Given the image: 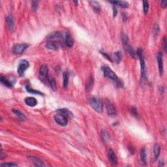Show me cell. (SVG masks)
<instances>
[{"mask_svg": "<svg viewBox=\"0 0 167 167\" xmlns=\"http://www.w3.org/2000/svg\"><path fill=\"white\" fill-rule=\"evenodd\" d=\"M101 134L104 141H105V142H108V141L110 140L109 134H108V133H107L105 130H102Z\"/></svg>", "mask_w": 167, "mask_h": 167, "instance_id": "cell-28", "label": "cell"}, {"mask_svg": "<svg viewBox=\"0 0 167 167\" xmlns=\"http://www.w3.org/2000/svg\"><path fill=\"white\" fill-rule=\"evenodd\" d=\"M159 33V26L157 24H155L154 28H153V33H154L155 36L158 35V33Z\"/></svg>", "mask_w": 167, "mask_h": 167, "instance_id": "cell-33", "label": "cell"}, {"mask_svg": "<svg viewBox=\"0 0 167 167\" xmlns=\"http://www.w3.org/2000/svg\"><path fill=\"white\" fill-rule=\"evenodd\" d=\"M25 103L28 106L31 107H33L37 104V101L35 98L32 97H27L25 99Z\"/></svg>", "mask_w": 167, "mask_h": 167, "instance_id": "cell-14", "label": "cell"}, {"mask_svg": "<svg viewBox=\"0 0 167 167\" xmlns=\"http://www.w3.org/2000/svg\"><path fill=\"white\" fill-rule=\"evenodd\" d=\"M153 153H154L155 159L157 160L159 156L160 153H161V147L158 144H156L154 146V149H153Z\"/></svg>", "mask_w": 167, "mask_h": 167, "instance_id": "cell-21", "label": "cell"}, {"mask_svg": "<svg viewBox=\"0 0 167 167\" xmlns=\"http://www.w3.org/2000/svg\"><path fill=\"white\" fill-rule=\"evenodd\" d=\"M46 47L49 50H57L58 49L59 46H58V44H57L56 43H55V42L50 41L47 43V44H46Z\"/></svg>", "mask_w": 167, "mask_h": 167, "instance_id": "cell-17", "label": "cell"}, {"mask_svg": "<svg viewBox=\"0 0 167 167\" xmlns=\"http://www.w3.org/2000/svg\"><path fill=\"white\" fill-rule=\"evenodd\" d=\"M93 78L92 77H89L88 80V82L86 83V86H85V89H86V91L89 92L92 89V86H93Z\"/></svg>", "mask_w": 167, "mask_h": 167, "instance_id": "cell-25", "label": "cell"}, {"mask_svg": "<svg viewBox=\"0 0 167 167\" xmlns=\"http://www.w3.org/2000/svg\"><path fill=\"white\" fill-rule=\"evenodd\" d=\"M26 90L28 91L29 93H32V94H38V95H43V93H41V92H38V91L36 90H34V89L31 88L29 86V85H27L26 86Z\"/></svg>", "mask_w": 167, "mask_h": 167, "instance_id": "cell-30", "label": "cell"}, {"mask_svg": "<svg viewBox=\"0 0 167 167\" xmlns=\"http://www.w3.org/2000/svg\"><path fill=\"white\" fill-rule=\"evenodd\" d=\"M54 119H55V122H56L58 124H59L61 126H66L67 125L68 120L67 118L65 116L62 114H55L54 116Z\"/></svg>", "mask_w": 167, "mask_h": 167, "instance_id": "cell-6", "label": "cell"}, {"mask_svg": "<svg viewBox=\"0 0 167 167\" xmlns=\"http://www.w3.org/2000/svg\"><path fill=\"white\" fill-rule=\"evenodd\" d=\"M136 54L139 57L140 62V69H141V77L142 80L146 79V64H145L144 58L143 50L141 48H138L136 51Z\"/></svg>", "mask_w": 167, "mask_h": 167, "instance_id": "cell-3", "label": "cell"}, {"mask_svg": "<svg viewBox=\"0 0 167 167\" xmlns=\"http://www.w3.org/2000/svg\"><path fill=\"white\" fill-rule=\"evenodd\" d=\"M140 158H141V161H142V163H143L144 164H146V163H147V154H146L145 148L141 149Z\"/></svg>", "mask_w": 167, "mask_h": 167, "instance_id": "cell-22", "label": "cell"}, {"mask_svg": "<svg viewBox=\"0 0 167 167\" xmlns=\"http://www.w3.org/2000/svg\"><path fill=\"white\" fill-rule=\"evenodd\" d=\"M1 166H18V165L14 163H5L1 164Z\"/></svg>", "mask_w": 167, "mask_h": 167, "instance_id": "cell-31", "label": "cell"}, {"mask_svg": "<svg viewBox=\"0 0 167 167\" xmlns=\"http://www.w3.org/2000/svg\"><path fill=\"white\" fill-rule=\"evenodd\" d=\"M7 25L10 30H13L14 28V22L11 16H9L7 17Z\"/></svg>", "mask_w": 167, "mask_h": 167, "instance_id": "cell-19", "label": "cell"}, {"mask_svg": "<svg viewBox=\"0 0 167 167\" xmlns=\"http://www.w3.org/2000/svg\"><path fill=\"white\" fill-rule=\"evenodd\" d=\"M163 48L165 50V51L166 52V37L164 38L163 39Z\"/></svg>", "mask_w": 167, "mask_h": 167, "instance_id": "cell-36", "label": "cell"}, {"mask_svg": "<svg viewBox=\"0 0 167 167\" xmlns=\"http://www.w3.org/2000/svg\"><path fill=\"white\" fill-rule=\"evenodd\" d=\"M13 112L15 114L18 116V118L20 119H21V120H24V119H25V116H24V114L22 113L20 111L18 110L13 109Z\"/></svg>", "mask_w": 167, "mask_h": 167, "instance_id": "cell-27", "label": "cell"}, {"mask_svg": "<svg viewBox=\"0 0 167 167\" xmlns=\"http://www.w3.org/2000/svg\"><path fill=\"white\" fill-rule=\"evenodd\" d=\"M64 38H65V41L66 45H67L68 47H69V48L73 47V44H74V42H73V39H72L71 36H70V35L69 34V33H68V32L65 33Z\"/></svg>", "mask_w": 167, "mask_h": 167, "instance_id": "cell-12", "label": "cell"}, {"mask_svg": "<svg viewBox=\"0 0 167 167\" xmlns=\"http://www.w3.org/2000/svg\"><path fill=\"white\" fill-rule=\"evenodd\" d=\"M102 69H103L104 76L106 78H108V79H110L111 80L114 82L118 86H122V84L121 83L120 80H119L117 75L115 74L114 72L110 68L108 67V66H104V67H102Z\"/></svg>", "mask_w": 167, "mask_h": 167, "instance_id": "cell-1", "label": "cell"}, {"mask_svg": "<svg viewBox=\"0 0 167 167\" xmlns=\"http://www.w3.org/2000/svg\"><path fill=\"white\" fill-rule=\"evenodd\" d=\"M1 83L3 84L5 86L8 87V88H12L13 87V82L11 81H9L6 77H4L3 76L1 77Z\"/></svg>", "mask_w": 167, "mask_h": 167, "instance_id": "cell-20", "label": "cell"}, {"mask_svg": "<svg viewBox=\"0 0 167 167\" xmlns=\"http://www.w3.org/2000/svg\"><path fill=\"white\" fill-rule=\"evenodd\" d=\"M29 67V63L26 59H22L21 60V62H20L18 65V67L17 72L18 73L20 77H24V72L25 70H26L28 69V67Z\"/></svg>", "mask_w": 167, "mask_h": 167, "instance_id": "cell-5", "label": "cell"}, {"mask_svg": "<svg viewBox=\"0 0 167 167\" xmlns=\"http://www.w3.org/2000/svg\"><path fill=\"white\" fill-rule=\"evenodd\" d=\"M32 9H33V11H36L38 9V4H39L38 1H32Z\"/></svg>", "mask_w": 167, "mask_h": 167, "instance_id": "cell-32", "label": "cell"}, {"mask_svg": "<svg viewBox=\"0 0 167 167\" xmlns=\"http://www.w3.org/2000/svg\"><path fill=\"white\" fill-rule=\"evenodd\" d=\"M28 45L26 44H17L13 47V52L16 54H22L24 52V50L28 48Z\"/></svg>", "mask_w": 167, "mask_h": 167, "instance_id": "cell-8", "label": "cell"}, {"mask_svg": "<svg viewBox=\"0 0 167 167\" xmlns=\"http://www.w3.org/2000/svg\"><path fill=\"white\" fill-rule=\"evenodd\" d=\"M122 40L123 46H124L125 50L133 58H135V52H134L133 49L132 47H131V44H130L129 40L127 35L123 34L122 36Z\"/></svg>", "mask_w": 167, "mask_h": 167, "instance_id": "cell-4", "label": "cell"}, {"mask_svg": "<svg viewBox=\"0 0 167 167\" xmlns=\"http://www.w3.org/2000/svg\"><path fill=\"white\" fill-rule=\"evenodd\" d=\"M48 80L49 82L50 86H51L52 89H53L54 91H56L57 90V84H56V82H55V79H54L53 77H48Z\"/></svg>", "mask_w": 167, "mask_h": 167, "instance_id": "cell-23", "label": "cell"}, {"mask_svg": "<svg viewBox=\"0 0 167 167\" xmlns=\"http://www.w3.org/2000/svg\"><path fill=\"white\" fill-rule=\"evenodd\" d=\"M157 62H158L159 70L161 75L163 73V54L161 53H158L157 55Z\"/></svg>", "mask_w": 167, "mask_h": 167, "instance_id": "cell-9", "label": "cell"}, {"mask_svg": "<svg viewBox=\"0 0 167 167\" xmlns=\"http://www.w3.org/2000/svg\"><path fill=\"white\" fill-rule=\"evenodd\" d=\"M106 108H107V112L109 116H114L117 114V112L116 110V108H114L113 104L109 100L106 101Z\"/></svg>", "mask_w": 167, "mask_h": 167, "instance_id": "cell-7", "label": "cell"}, {"mask_svg": "<svg viewBox=\"0 0 167 167\" xmlns=\"http://www.w3.org/2000/svg\"><path fill=\"white\" fill-rule=\"evenodd\" d=\"M31 161L34 164V165L36 166H44L45 165L43 163V161L40 159L39 158L37 157H29Z\"/></svg>", "mask_w": 167, "mask_h": 167, "instance_id": "cell-13", "label": "cell"}, {"mask_svg": "<svg viewBox=\"0 0 167 167\" xmlns=\"http://www.w3.org/2000/svg\"><path fill=\"white\" fill-rule=\"evenodd\" d=\"M112 59H113L114 60V62H115L116 63H119V62H121V60H122V54L121 52L119 51H118V52H116L114 54V55H113V58H112Z\"/></svg>", "mask_w": 167, "mask_h": 167, "instance_id": "cell-16", "label": "cell"}, {"mask_svg": "<svg viewBox=\"0 0 167 167\" xmlns=\"http://www.w3.org/2000/svg\"><path fill=\"white\" fill-rule=\"evenodd\" d=\"M143 10L144 14H147L149 10V3L148 1H143Z\"/></svg>", "mask_w": 167, "mask_h": 167, "instance_id": "cell-29", "label": "cell"}, {"mask_svg": "<svg viewBox=\"0 0 167 167\" xmlns=\"http://www.w3.org/2000/svg\"><path fill=\"white\" fill-rule=\"evenodd\" d=\"M63 35L62 33L59 32H55L54 33L50 34L47 37V39H60L63 37Z\"/></svg>", "mask_w": 167, "mask_h": 167, "instance_id": "cell-15", "label": "cell"}, {"mask_svg": "<svg viewBox=\"0 0 167 167\" xmlns=\"http://www.w3.org/2000/svg\"><path fill=\"white\" fill-rule=\"evenodd\" d=\"M48 68L47 65H42L39 69V75L41 78H48Z\"/></svg>", "mask_w": 167, "mask_h": 167, "instance_id": "cell-11", "label": "cell"}, {"mask_svg": "<svg viewBox=\"0 0 167 167\" xmlns=\"http://www.w3.org/2000/svg\"><path fill=\"white\" fill-rule=\"evenodd\" d=\"M109 2L122 8H127L129 7V3L126 1H109Z\"/></svg>", "mask_w": 167, "mask_h": 167, "instance_id": "cell-18", "label": "cell"}, {"mask_svg": "<svg viewBox=\"0 0 167 167\" xmlns=\"http://www.w3.org/2000/svg\"><path fill=\"white\" fill-rule=\"evenodd\" d=\"M92 3H93V6L94 7V9L95 10H100V6H99V4L97 2H96V1H92V2H91Z\"/></svg>", "mask_w": 167, "mask_h": 167, "instance_id": "cell-34", "label": "cell"}, {"mask_svg": "<svg viewBox=\"0 0 167 167\" xmlns=\"http://www.w3.org/2000/svg\"><path fill=\"white\" fill-rule=\"evenodd\" d=\"M89 105L92 107L94 110L97 112H103V104L102 101L99 99L95 97H92L89 99Z\"/></svg>", "mask_w": 167, "mask_h": 167, "instance_id": "cell-2", "label": "cell"}, {"mask_svg": "<svg viewBox=\"0 0 167 167\" xmlns=\"http://www.w3.org/2000/svg\"><path fill=\"white\" fill-rule=\"evenodd\" d=\"M63 85L64 88H67L68 84H69V74L67 72H65L63 75Z\"/></svg>", "mask_w": 167, "mask_h": 167, "instance_id": "cell-26", "label": "cell"}, {"mask_svg": "<svg viewBox=\"0 0 167 167\" xmlns=\"http://www.w3.org/2000/svg\"><path fill=\"white\" fill-rule=\"evenodd\" d=\"M108 160H109L110 162L112 164V165H115L118 163V159L116 157V154L114 153V151L112 149H110L108 151Z\"/></svg>", "mask_w": 167, "mask_h": 167, "instance_id": "cell-10", "label": "cell"}, {"mask_svg": "<svg viewBox=\"0 0 167 167\" xmlns=\"http://www.w3.org/2000/svg\"><path fill=\"white\" fill-rule=\"evenodd\" d=\"M166 4H167V1H161V6L163 9H165L166 7Z\"/></svg>", "mask_w": 167, "mask_h": 167, "instance_id": "cell-35", "label": "cell"}, {"mask_svg": "<svg viewBox=\"0 0 167 167\" xmlns=\"http://www.w3.org/2000/svg\"><path fill=\"white\" fill-rule=\"evenodd\" d=\"M57 112H59L62 114L64 115L65 116H73V114L68 109H66V108H62V109H58L57 110Z\"/></svg>", "mask_w": 167, "mask_h": 167, "instance_id": "cell-24", "label": "cell"}]
</instances>
